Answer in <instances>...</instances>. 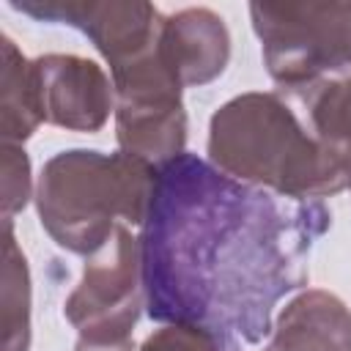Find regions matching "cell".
I'll return each instance as SVG.
<instances>
[{
  "mask_svg": "<svg viewBox=\"0 0 351 351\" xmlns=\"http://www.w3.org/2000/svg\"><path fill=\"white\" fill-rule=\"evenodd\" d=\"M332 225L321 200L285 197L178 154L156 167L140 236L145 310L225 346H258L274 304L307 282V255Z\"/></svg>",
  "mask_w": 351,
  "mask_h": 351,
  "instance_id": "cell-1",
  "label": "cell"
},
{
  "mask_svg": "<svg viewBox=\"0 0 351 351\" xmlns=\"http://www.w3.org/2000/svg\"><path fill=\"white\" fill-rule=\"evenodd\" d=\"M208 154L222 173L285 197L318 200L351 184V159L310 137L277 93H244L219 107Z\"/></svg>",
  "mask_w": 351,
  "mask_h": 351,
  "instance_id": "cell-2",
  "label": "cell"
},
{
  "mask_svg": "<svg viewBox=\"0 0 351 351\" xmlns=\"http://www.w3.org/2000/svg\"><path fill=\"white\" fill-rule=\"evenodd\" d=\"M156 167L118 154L63 151L44 165L38 214L47 233L71 252H96L118 228L115 219L143 225Z\"/></svg>",
  "mask_w": 351,
  "mask_h": 351,
  "instance_id": "cell-3",
  "label": "cell"
},
{
  "mask_svg": "<svg viewBox=\"0 0 351 351\" xmlns=\"http://www.w3.org/2000/svg\"><path fill=\"white\" fill-rule=\"evenodd\" d=\"M269 74L299 93L351 66V3H252Z\"/></svg>",
  "mask_w": 351,
  "mask_h": 351,
  "instance_id": "cell-4",
  "label": "cell"
},
{
  "mask_svg": "<svg viewBox=\"0 0 351 351\" xmlns=\"http://www.w3.org/2000/svg\"><path fill=\"white\" fill-rule=\"evenodd\" d=\"M143 302L140 241L118 225L85 266L80 288L66 302V318L85 340H126Z\"/></svg>",
  "mask_w": 351,
  "mask_h": 351,
  "instance_id": "cell-5",
  "label": "cell"
},
{
  "mask_svg": "<svg viewBox=\"0 0 351 351\" xmlns=\"http://www.w3.org/2000/svg\"><path fill=\"white\" fill-rule=\"evenodd\" d=\"M30 82L41 121L80 132L104 126L112 107V90L93 60L77 55H44L30 63Z\"/></svg>",
  "mask_w": 351,
  "mask_h": 351,
  "instance_id": "cell-6",
  "label": "cell"
},
{
  "mask_svg": "<svg viewBox=\"0 0 351 351\" xmlns=\"http://www.w3.org/2000/svg\"><path fill=\"white\" fill-rule=\"evenodd\" d=\"M162 60L178 85H203L222 74L230 38L222 19L208 8H186L165 16L162 25Z\"/></svg>",
  "mask_w": 351,
  "mask_h": 351,
  "instance_id": "cell-7",
  "label": "cell"
},
{
  "mask_svg": "<svg viewBox=\"0 0 351 351\" xmlns=\"http://www.w3.org/2000/svg\"><path fill=\"white\" fill-rule=\"evenodd\" d=\"M271 351H351V313L337 296L307 291L282 310Z\"/></svg>",
  "mask_w": 351,
  "mask_h": 351,
  "instance_id": "cell-8",
  "label": "cell"
},
{
  "mask_svg": "<svg viewBox=\"0 0 351 351\" xmlns=\"http://www.w3.org/2000/svg\"><path fill=\"white\" fill-rule=\"evenodd\" d=\"M296 96L307 107L315 137L351 159V77L315 82Z\"/></svg>",
  "mask_w": 351,
  "mask_h": 351,
  "instance_id": "cell-9",
  "label": "cell"
},
{
  "mask_svg": "<svg viewBox=\"0 0 351 351\" xmlns=\"http://www.w3.org/2000/svg\"><path fill=\"white\" fill-rule=\"evenodd\" d=\"M38 123L30 63L16 52L14 41L3 36V137L5 143L25 140Z\"/></svg>",
  "mask_w": 351,
  "mask_h": 351,
  "instance_id": "cell-10",
  "label": "cell"
},
{
  "mask_svg": "<svg viewBox=\"0 0 351 351\" xmlns=\"http://www.w3.org/2000/svg\"><path fill=\"white\" fill-rule=\"evenodd\" d=\"M3 321H5V351H27L30 337V288H27V266L22 252L14 244L11 222H5V266H3Z\"/></svg>",
  "mask_w": 351,
  "mask_h": 351,
  "instance_id": "cell-11",
  "label": "cell"
},
{
  "mask_svg": "<svg viewBox=\"0 0 351 351\" xmlns=\"http://www.w3.org/2000/svg\"><path fill=\"white\" fill-rule=\"evenodd\" d=\"M140 351H225L219 340H214L208 332L195 326H178L170 324L159 332H154Z\"/></svg>",
  "mask_w": 351,
  "mask_h": 351,
  "instance_id": "cell-12",
  "label": "cell"
},
{
  "mask_svg": "<svg viewBox=\"0 0 351 351\" xmlns=\"http://www.w3.org/2000/svg\"><path fill=\"white\" fill-rule=\"evenodd\" d=\"M3 203H5V222H11V214L27 203L30 195V178H27V156L25 151H16L5 143L3 148Z\"/></svg>",
  "mask_w": 351,
  "mask_h": 351,
  "instance_id": "cell-13",
  "label": "cell"
},
{
  "mask_svg": "<svg viewBox=\"0 0 351 351\" xmlns=\"http://www.w3.org/2000/svg\"><path fill=\"white\" fill-rule=\"evenodd\" d=\"M77 351H134V343H132V337H126V340H85V337H80Z\"/></svg>",
  "mask_w": 351,
  "mask_h": 351,
  "instance_id": "cell-14",
  "label": "cell"
}]
</instances>
